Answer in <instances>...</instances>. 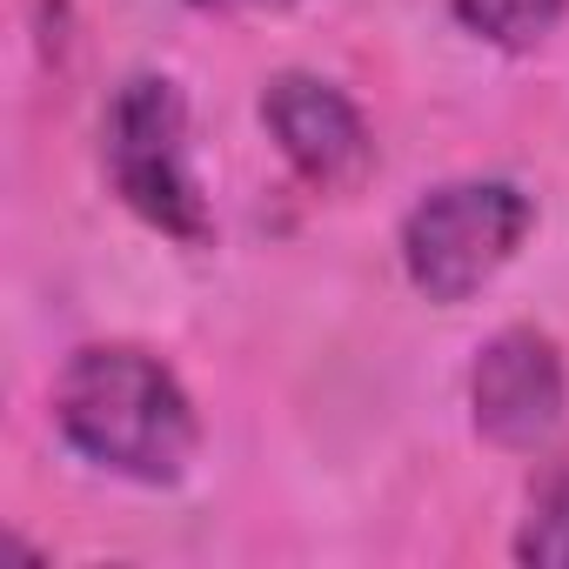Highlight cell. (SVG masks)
<instances>
[{
    "instance_id": "obj_1",
    "label": "cell",
    "mask_w": 569,
    "mask_h": 569,
    "mask_svg": "<svg viewBox=\"0 0 569 569\" xmlns=\"http://www.w3.org/2000/svg\"><path fill=\"white\" fill-rule=\"evenodd\" d=\"M54 422L94 469L128 482H174L201 442L188 389L161 356L134 342L74 349L54 382Z\"/></svg>"
},
{
    "instance_id": "obj_8",
    "label": "cell",
    "mask_w": 569,
    "mask_h": 569,
    "mask_svg": "<svg viewBox=\"0 0 569 569\" xmlns=\"http://www.w3.org/2000/svg\"><path fill=\"white\" fill-rule=\"evenodd\" d=\"M194 8H214V14H261V8H296V0H194Z\"/></svg>"
},
{
    "instance_id": "obj_2",
    "label": "cell",
    "mask_w": 569,
    "mask_h": 569,
    "mask_svg": "<svg viewBox=\"0 0 569 569\" xmlns=\"http://www.w3.org/2000/svg\"><path fill=\"white\" fill-rule=\"evenodd\" d=\"M101 161L114 194L161 234L174 241H208V201L188 168V108L181 88L161 74H134L108 101L101 128Z\"/></svg>"
},
{
    "instance_id": "obj_5",
    "label": "cell",
    "mask_w": 569,
    "mask_h": 569,
    "mask_svg": "<svg viewBox=\"0 0 569 569\" xmlns=\"http://www.w3.org/2000/svg\"><path fill=\"white\" fill-rule=\"evenodd\" d=\"M476 429L496 449H542L562 422V356L542 329H502L469 369Z\"/></svg>"
},
{
    "instance_id": "obj_4",
    "label": "cell",
    "mask_w": 569,
    "mask_h": 569,
    "mask_svg": "<svg viewBox=\"0 0 569 569\" xmlns=\"http://www.w3.org/2000/svg\"><path fill=\"white\" fill-rule=\"evenodd\" d=\"M261 121L274 134V148L289 154V168L322 188V194H356L376 174V141L369 121L356 114V101L316 74H274L261 94Z\"/></svg>"
},
{
    "instance_id": "obj_6",
    "label": "cell",
    "mask_w": 569,
    "mask_h": 569,
    "mask_svg": "<svg viewBox=\"0 0 569 569\" xmlns=\"http://www.w3.org/2000/svg\"><path fill=\"white\" fill-rule=\"evenodd\" d=\"M516 556L536 569H569V469H549L529 489V516L516 529Z\"/></svg>"
},
{
    "instance_id": "obj_3",
    "label": "cell",
    "mask_w": 569,
    "mask_h": 569,
    "mask_svg": "<svg viewBox=\"0 0 569 569\" xmlns=\"http://www.w3.org/2000/svg\"><path fill=\"white\" fill-rule=\"evenodd\" d=\"M529 221L536 208L516 181H449L409 208L402 268L429 302H469L482 281L516 261Z\"/></svg>"
},
{
    "instance_id": "obj_7",
    "label": "cell",
    "mask_w": 569,
    "mask_h": 569,
    "mask_svg": "<svg viewBox=\"0 0 569 569\" xmlns=\"http://www.w3.org/2000/svg\"><path fill=\"white\" fill-rule=\"evenodd\" d=\"M456 14L496 48H536L562 21V0H456Z\"/></svg>"
}]
</instances>
